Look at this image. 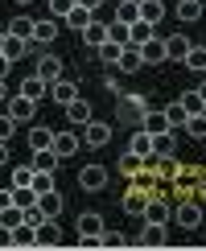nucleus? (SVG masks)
Instances as JSON below:
<instances>
[{
	"label": "nucleus",
	"mask_w": 206,
	"mask_h": 251,
	"mask_svg": "<svg viewBox=\"0 0 206 251\" xmlns=\"http://www.w3.org/2000/svg\"><path fill=\"white\" fill-rule=\"evenodd\" d=\"M37 206H41V210H46L50 218H58L66 202H62V194H58V190H50V194H41V198H37Z\"/></svg>",
	"instance_id": "nucleus-34"
},
{
	"label": "nucleus",
	"mask_w": 206,
	"mask_h": 251,
	"mask_svg": "<svg viewBox=\"0 0 206 251\" xmlns=\"http://www.w3.org/2000/svg\"><path fill=\"white\" fill-rule=\"evenodd\" d=\"M185 136H194V140H206V111H198V116H185Z\"/></svg>",
	"instance_id": "nucleus-35"
},
{
	"label": "nucleus",
	"mask_w": 206,
	"mask_h": 251,
	"mask_svg": "<svg viewBox=\"0 0 206 251\" xmlns=\"http://www.w3.org/2000/svg\"><path fill=\"white\" fill-rule=\"evenodd\" d=\"M173 223H178L181 231H198L202 226V202H190V198H185L178 210H173Z\"/></svg>",
	"instance_id": "nucleus-1"
},
{
	"label": "nucleus",
	"mask_w": 206,
	"mask_h": 251,
	"mask_svg": "<svg viewBox=\"0 0 206 251\" xmlns=\"http://www.w3.org/2000/svg\"><path fill=\"white\" fill-rule=\"evenodd\" d=\"M173 13H178V21L190 25V21L202 17V0H178V4H173Z\"/></svg>",
	"instance_id": "nucleus-26"
},
{
	"label": "nucleus",
	"mask_w": 206,
	"mask_h": 251,
	"mask_svg": "<svg viewBox=\"0 0 206 251\" xmlns=\"http://www.w3.org/2000/svg\"><path fill=\"white\" fill-rule=\"evenodd\" d=\"M33 25H37L33 17H25V13H21V17H13V21H8V29H4V33H8V37H25V41H33Z\"/></svg>",
	"instance_id": "nucleus-19"
},
{
	"label": "nucleus",
	"mask_w": 206,
	"mask_h": 251,
	"mask_svg": "<svg viewBox=\"0 0 206 251\" xmlns=\"http://www.w3.org/2000/svg\"><path fill=\"white\" fill-rule=\"evenodd\" d=\"M103 247H132V235H124V231H103Z\"/></svg>",
	"instance_id": "nucleus-43"
},
{
	"label": "nucleus",
	"mask_w": 206,
	"mask_h": 251,
	"mask_svg": "<svg viewBox=\"0 0 206 251\" xmlns=\"http://www.w3.org/2000/svg\"><path fill=\"white\" fill-rule=\"evenodd\" d=\"M50 190H54V173H46V169H37V173H33V194L41 198V194H50Z\"/></svg>",
	"instance_id": "nucleus-42"
},
{
	"label": "nucleus",
	"mask_w": 206,
	"mask_h": 251,
	"mask_svg": "<svg viewBox=\"0 0 206 251\" xmlns=\"http://www.w3.org/2000/svg\"><path fill=\"white\" fill-rule=\"evenodd\" d=\"M8 156H13V152H8V140H0V169L8 165Z\"/></svg>",
	"instance_id": "nucleus-51"
},
{
	"label": "nucleus",
	"mask_w": 206,
	"mask_h": 251,
	"mask_svg": "<svg viewBox=\"0 0 206 251\" xmlns=\"http://www.w3.org/2000/svg\"><path fill=\"white\" fill-rule=\"evenodd\" d=\"M103 41H107V21H91V25L82 29V46H91V50H99Z\"/></svg>",
	"instance_id": "nucleus-17"
},
{
	"label": "nucleus",
	"mask_w": 206,
	"mask_h": 251,
	"mask_svg": "<svg viewBox=\"0 0 206 251\" xmlns=\"http://www.w3.org/2000/svg\"><path fill=\"white\" fill-rule=\"evenodd\" d=\"M4 111H8L17 124H33V120H37V103L29 99V95H13V99L4 103Z\"/></svg>",
	"instance_id": "nucleus-2"
},
{
	"label": "nucleus",
	"mask_w": 206,
	"mask_h": 251,
	"mask_svg": "<svg viewBox=\"0 0 206 251\" xmlns=\"http://www.w3.org/2000/svg\"><path fill=\"white\" fill-rule=\"evenodd\" d=\"M0 223H4L8 231H13V226H21V223H25V210H21L17 202H13V206H4V210H0Z\"/></svg>",
	"instance_id": "nucleus-39"
},
{
	"label": "nucleus",
	"mask_w": 206,
	"mask_h": 251,
	"mask_svg": "<svg viewBox=\"0 0 206 251\" xmlns=\"http://www.w3.org/2000/svg\"><path fill=\"white\" fill-rule=\"evenodd\" d=\"M202 17H206V0H202Z\"/></svg>",
	"instance_id": "nucleus-58"
},
{
	"label": "nucleus",
	"mask_w": 206,
	"mask_h": 251,
	"mask_svg": "<svg viewBox=\"0 0 206 251\" xmlns=\"http://www.w3.org/2000/svg\"><path fill=\"white\" fill-rule=\"evenodd\" d=\"M78 185H82L87 194L107 190V169H103V165H87V169H78Z\"/></svg>",
	"instance_id": "nucleus-4"
},
{
	"label": "nucleus",
	"mask_w": 206,
	"mask_h": 251,
	"mask_svg": "<svg viewBox=\"0 0 206 251\" xmlns=\"http://www.w3.org/2000/svg\"><path fill=\"white\" fill-rule=\"evenodd\" d=\"M161 17H165V0H140V21L157 25Z\"/></svg>",
	"instance_id": "nucleus-32"
},
{
	"label": "nucleus",
	"mask_w": 206,
	"mask_h": 251,
	"mask_svg": "<svg viewBox=\"0 0 206 251\" xmlns=\"http://www.w3.org/2000/svg\"><path fill=\"white\" fill-rule=\"evenodd\" d=\"M116 21L136 25V21H140V0H120V4H116Z\"/></svg>",
	"instance_id": "nucleus-27"
},
{
	"label": "nucleus",
	"mask_w": 206,
	"mask_h": 251,
	"mask_svg": "<svg viewBox=\"0 0 206 251\" xmlns=\"http://www.w3.org/2000/svg\"><path fill=\"white\" fill-rule=\"evenodd\" d=\"M95 54H99V62H103L107 70H116V66H120V54H124V46H120V41H111V37H107V41H103V46L95 50Z\"/></svg>",
	"instance_id": "nucleus-21"
},
{
	"label": "nucleus",
	"mask_w": 206,
	"mask_h": 251,
	"mask_svg": "<svg viewBox=\"0 0 206 251\" xmlns=\"http://www.w3.org/2000/svg\"><path fill=\"white\" fill-rule=\"evenodd\" d=\"M144 111H149V99L144 95H120V120L124 124H136Z\"/></svg>",
	"instance_id": "nucleus-5"
},
{
	"label": "nucleus",
	"mask_w": 206,
	"mask_h": 251,
	"mask_svg": "<svg viewBox=\"0 0 206 251\" xmlns=\"http://www.w3.org/2000/svg\"><path fill=\"white\" fill-rule=\"evenodd\" d=\"M140 50V58H144V66H161V62H169V54H165V37H149Z\"/></svg>",
	"instance_id": "nucleus-9"
},
{
	"label": "nucleus",
	"mask_w": 206,
	"mask_h": 251,
	"mask_svg": "<svg viewBox=\"0 0 206 251\" xmlns=\"http://www.w3.org/2000/svg\"><path fill=\"white\" fill-rule=\"evenodd\" d=\"M165 116H169V128H181V124H185V107H181V103H169Z\"/></svg>",
	"instance_id": "nucleus-45"
},
{
	"label": "nucleus",
	"mask_w": 206,
	"mask_h": 251,
	"mask_svg": "<svg viewBox=\"0 0 206 251\" xmlns=\"http://www.w3.org/2000/svg\"><path fill=\"white\" fill-rule=\"evenodd\" d=\"M33 75H37L41 82H58L62 75H66V70H62V58H58V54H41V58H37V70H33Z\"/></svg>",
	"instance_id": "nucleus-7"
},
{
	"label": "nucleus",
	"mask_w": 206,
	"mask_h": 251,
	"mask_svg": "<svg viewBox=\"0 0 206 251\" xmlns=\"http://www.w3.org/2000/svg\"><path fill=\"white\" fill-rule=\"evenodd\" d=\"M4 37H8V33H4V29H0V54H4Z\"/></svg>",
	"instance_id": "nucleus-56"
},
{
	"label": "nucleus",
	"mask_w": 206,
	"mask_h": 251,
	"mask_svg": "<svg viewBox=\"0 0 206 251\" xmlns=\"http://www.w3.org/2000/svg\"><path fill=\"white\" fill-rule=\"evenodd\" d=\"M140 128L149 132V136H157V132H169V116H165V107H149L140 116Z\"/></svg>",
	"instance_id": "nucleus-11"
},
{
	"label": "nucleus",
	"mask_w": 206,
	"mask_h": 251,
	"mask_svg": "<svg viewBox=\"0 0 206 251\" xmlns=\"http://www.w3.org/2000/svg\"><path fill=\"white\" fill-rule=\"evenodd\" d=\"M21 95H29V99H33V103H41V99L50 95V82H41L37 75H29L25 82H21Z\"/></svg>",
	"instance_id": "nucleus-25"
},
{
	"label": "nucleus",
	"mask_w": 206,
	"mask_h": 251,
	"mask_svg": "<svg viewBox=\"0 0 206 251\" xmlns=\"http://www.w3.org/2000/svg\"><path fill=\"white\" fill-rule=\"evenodd\" d=\"M13 132H17V120H13V116L4 111V116H0V140H8Z\"/></svg>",
	"instance_id": "nucleus-47"
},
{
	"label": "nucleus",
	"mask_w": 206,
	"mask_h": 251,
	"mask_svg": "<svg viewBox=\"0 0 206 251\" xmlns=\"http://www.w3.org/2000/svg\"><path fill=\"white\" fill-rule=\"evenodd\" d=\"M78 149H82V136H78V132H70V128H66V132H54V152H58V161L75 156Z\"/></svg>",
	"instance_id": "nucleus-8"
},
{
	"label": "nucleus",
	"mask_w": 206,
	"mask_h": 251,
	"mask_svg": "<svg viewBox=\"0 0 206 251\" xmlns=\"http://www.w3.org/2000/svg\"><path fill=\"white\" fill-rule=\"evenodd\" d=\"M54 165H58V152H54V149H41V152H33V169L54 173Z\"/></svg>",
	"instance_id": "nucleus-40"
},
{
	"label": "nucleus",
	"mask_w": 206,
	"mask_h": 251,
	"mask_svg": "<svg viewBox=\"0 0 206 251\" xmlns=\"http://www.w3.org/2000/svg\"><path fill=\"white\" fill-rule=\"evenodd\" d=\"M66 25L75 29V33H82V29L91 25V8H82L78 0H75V8H70V17H66Z\"/></svg>",
	"instance_id": "nucleus-33"
},
{
	"label": "nucleus",
	"mask_w": 206,
	"mask_h": 251,
	"mask_svg": "<svg viewBox=\"0 0 206 251\" xmlns=\"http://www.w3.org/2000/svg\"><path fill=\"white\" fill-rule=\"evenodd\" d=\"M173 152H178V136H173V128L153 136V156H157V161H165V156H173Z\"/></svg>",
	"instance_id": "nucleus-12"
},
{
	"label": "nucleus",
	"mask_w": 206,
	"mask_h": 251,
	"mask_svg": "<svg viewBox=\"0 0 206 251\" xmlns=\"http://www.w3.org/2000/svg\"><path fill=\"white\" fill-rule=\"evenodd\" d=\"M54 37H58V21H54V17H41L37 25H33V50H37V46H50Z\"/></svg>",
	"instance_id": "nucleus-14"
},
{
	"label": "nucleus",
	"mask_w": 206,
	"mask_h": 251,
	"mask_svg": "<svg viewBox=\"0 0 206 251\" xmlns=\"http://www.w3.org/2000/svg\"><path fill=\"white\" fill-rule=\"evenodd\" d=\"M0 103H8V87H4V78H0Z\"/></svg>",
	"instance_id": "nucleus-54"
},
{
	"label": "nucleus",
	"mask_w": 206,
	"mask_h": 251,
	"mask_svg": "<svg viewBox=\"0 0 206 251\" xmlns=\"http://www.w3.org/2000/svg\"><path fill=\"white\" fill-rule=\"evenodd\" d=\"M46 4H50V17L54 21H66L70 8H75V0H46Z\"/></svg>",
	"instance_id": "nucleus-44"
},
{
	"label": "nucleus",
	"mask_w": 206,
	"mask_h": 251,
	"mask_svg": "<svg viewBox=\"0 0 206 251\" xmlns=\"http://www.w3.org/2000/svg\"><path fill=\"white\" fill-rule=\"evenodd\" d=\"M29 149H33V152L54 149V128H46V124H33V132H29Z\"/></svg>",
	"instance_id": "nucleus-18"
},
{
	"label": "nucleus",
	"mask_w": 206,
	"mask_h": 251,
	"mask_svg": "<svg viewBox=\"0 0 206 251\" xmlns=\"http://www.w3.org/2000/svg\"><path fill=\"white\" fill-rule=\"evenodd\" d=\"M78 4H82V8H99L103 0H78Z\"/></svg>",
	"instance_id": "nucleus-53"
},
{
	"label": "nucleus",
	"mask_w": 206,
	"mask_h": 251,
	"mask_svg": "<svg viewBox=\"0 0 206 251\" xmlns=\"http://www.w3.org/2000/svg\"><path fill=\"white\" fill-rule=\"evenodd\" d=\"M132 25H124V21H107V37L111 41H120V46H132V33H128Z\"/></svg>",
	"instance_id": "nucleus-38"
},
{
	"label": "nucleus",
	"mask_w": 206,
	"mask_h": 251,
	"mask_svg": "<svg viewBox=\"0 0 206 251\" xmlns=\"http://www.w3.org/2000/svg\"><path fill=\"white\" fill-rule=\"evenodd\" d=\"M140 66H144L140 50H136V46H124V54H120V66H116V70H120V75H136Z\"/></svg>",
	"instance_id": "nucleus-22"
},
{
	"label": "nucleus",
	"mask_w": 206,
	"mask_h": 251,
	"mask_svg": "<svg viewBox=\"0 0 206 251\" xmlns=\"http://www.w3.org/2000/svg\"><path fill=\"white\" fill-rule=\"evenodd\" d=\"M8 66H13V62H8L4 54H0V78H8Z\"/></svg>",
	"instance_id": "nucleus-52"
},
{
	"label": "nucleus",
	"mask_w": 206,
	"mask_h": 251,
	"mask_svg": "<svg viewBox=\"0 0 206 251\" xmlns=\"http://www.w3.org/2000/svg\"><path fill=\"white\" fill-rule=\"evenodd\" d=\"M33 165H13V173H8V185L13 190H21V185H33Z\"/></svg>",
	"instance_id": "nucleus-30"
},
{
	"label": "nucleus",
	"mask_w": 206,
	"mask_h": 251,
	"mask_svg": "<svg viewBox=\"0 0 206 251\" xmlns=\"http://www.w3.org/2000/svg\"><path fill=\"white\" fill-rule=\"evenodd\" d=\"M181 62H185V70H198L202 75L206 70V46H190V54H185Z\"/></svg>",
	"instance_id": "nucleus-36"
},
{
	"label": "nucleus",
	"mask_w": 206,
	"mask_h": 251,
	"mask_svg": "<svg viewBox=\"0 0 206 251\" xmlns=\"http://www.w3.org/2000/svg\"><path fill=\"white\" fill-rule=\"evenodd\" d=\"M190 46H194V41L185 33H169V37H165V54H169V62H181L185 54H190Z\"/></svg>",
	"instance_id": "nucleus-13"
},
{
	"label": "nucleus",
	"mask_w": 206,
	"mask_h": 251,
	"mask_svg": "<svg viewBox=\"0 0 206 251\" xmlns=\"http://www.w3.org/2000/svg\"><path fill=\"white\" fill-rule=\"evenodd\" d=\"M4 206H13V185H0V210Z\"/></svg>",
	"instance_id": "nucleus-49"
},
{
	"label": "nucleus",
	"mask_w": 206,
	"mask_h": 251,
	"mask_svg": "<svg viewBox=\"0 0 206 251\" xmlns=\"http://www.w3.org/2000/svg\"><path fill=\"white\" fill-rule=\"evenodd\" d=\"M37 247H62V226L54 218H46V223L37 226Z\"/></svg>",
	"instance_id": "nucleus-16"
},
{
	"label": "nucleus",
	"mask_w": 206,
	"mask_h": 251,
	"mask_svg": "<svg viewBox=\"0 0 206 251\" xmlns=\"http://www.w3.org/2000/svg\"><path fill=\"white\" fill-rule=\"evenodd\" d=\"M75 226H78V235H103V214H95V210H82Z\"/></svg>",
	"instance_id": "nucleus-24"
},
{
	"label": "nucleus",
	"mask_w": 206,
	"mask_h": 251,
	"mask_svg": "<svg viewBox=\"0 0 206 251\" xmlns=\"http://www.w3.org/2000/svg\"><path fill=\"white\" fill-rule=\"evenodd\" d=\"M169 243V235H165V223H144L140 235L132 239V247H165Z\"/></svg>",
	"instance_id": "nucleus-3"
},
{
	"label": "nucleus",
	"mask_w": 206,
	"mask_h": 251,
	"mask_svg": "<svg viewBox=\"0 0 206 251\" xmlns=\"http://www.w3.org/2000/svg\"><path fill=\"white\" fill-rule=\"evenodd\" d=\"M181 107H185V116H198V111H206V103H202V95L198 91H181Z\"/></svg>",
	"instance_id": "nucleus-37"
},
{
	"label": "nucleus",
	"mask_w": 206,
	"mask_h": 251,
	"mask_svg": "<svg viewBox=\"0 0 206 251\" xmlns=\"http://www.w3.org/2000/svg\"><path fill=\"white\" fill-rule=\"evenodd\" d=\"M0 247H13V231H8L4 223H0Z\"/></svg>",
	"instance_id": "nucleus-50"
},
{
	"label": "nucleus",
	"mask_w": 206,
	"mask_h": 251,
	"mask_svg": "<svg viewBox=\"0 0 206 251\" xmlns=\"http://www.w3.org/2000/svg\"><path fill=\"white\" fill-rule=\"evenodd\" d=\"M66 120L75 124V128H82V124H91V120H95V111H91V103L70 99V103H66Z\"/></svg>",
	"instance_id": "nucleus-15"
},
{
	"label": "nucleus",
	"mask_w": 206,
	"mask_h": 251,
	"mask_svg": "<svg viewBox=\"0 0 206 251\" xmlns=\"http://www.w3.org/2000/svg\"><path fill=\"white\" fill-rule=\"evenodd\" d=\"M198 95H202V103H206V78H202V87H198Z\"/></svg>",
	"instance_id": "nucleus-55"
},
{
	"label": "nucleus",
	"mask_w": 206,
	"mask_h": 251,
	"mask_svg": "<svg viewBox=\"0 0 206 251\" xmlns=\"http://www.w3.org/2000/svg\"><path fill=\"white\" fill-rule=\"evenodd\" d=\"M144 202H149V194H144V190H136V185H132V190L124 194V210H128V214H144Z\"/></svg>",
	"instance_id": "nucleus-31"
},
{
	"label": "nucleus",
	"mask_w": 206,
	"mask_h": 251,
	"mask_svg": "<svg viewBox=\"0 0 206 251\" xmlns=\"http://www.w3.org/2000/svg\"><path fill=\"white\" fill-rule=\"evenodd\" d=\"M17 4H33V0H17Z\"/></svg>",
	"instance_id": "nucleus-57"
},
{
	"label": "nucleus",
	"mask_w": 206,
	"mask_h": 251,
	"mask_svg": "<svg viewBox=\"0 0 206 251\" xmlns=\"http://www.w3.org/2000/svg\"><path fill=\"white\" fill-rule=\"evenodd\" d=\"M75 243H78L82 251H103V239H99V235H78Z\"/></svg>",
	"instance_id": "nucleus-46"
},
{
	"label": "nucleus",
	"mask_w": 206,
	"mask_h": 251,
	"mask_svg": "<svg viewBox=\"0 0 206 251\" xmlns=\"http://www.w3.org/2000/svg\"><path fill=\"white\" fill-rule=\"evenodd\" d=\"M103 87H107V91H111V95H120V70H111V75H107V78H103Z\"/></svg>",
	"instance_id": "nucleus-48"
},
{
	"label": "nucleus",
	"mask_w": 206,
	"mask_h": 251,
	"mask_svg": "<svg viewBox=\"0 0 206 251\" xmlns=\"http://www.w3.org/2000/svg\"><path fill=\"white\" fill-rule=\"evenodd\" d=\"M25 54H33V41H25V37H4V58H8V62H21Z\"/></svg>",
	"instance_id": "nucleus-20"
},
{
	"label": "nucleus",
	"mask_w": 206,
	"mask_h": 251,
	"mask_svg": "<svg viewBox=\"0 0 206 251\" xmlns=\"http://www.w3.org/2000/svg\"><path fill=\"white\" fill-rule=\"evenodd\" d=\"M107 140H111V128H107V124H99V120L82 124V149H103Z\"/></svg>",
	"instance_id": "nucleus-6"
},
{
	"label": "nucleus",
	"mask_w": 206,
	"mask_h": 251,
	"mask_svg": "<svg viewBox=\"0 0 206 251\" xmlns=\"http://www.w3.org/2000/svg\"><path fill=\"white\" fill-rule=\"evenodd\" d=\"M116 169H120L124 177H140V173H144V156H136L132 149H124V156H120V165H116Z\"/></svg>",
	"instance_id": "nucleus-23"
},
{
	"label": "nucleus",
	"mask_w": 206,
	"mask_h": 251,
	"mask_svg": "<svg viewBox=\"0 0 206 251\" xmlns=\"http://www.w3.org/2000/svg\"><path fill=\"white\" fill-rule=\"evenodd\" d=\"M13 247H37V226H29V223L13 226Z\"/></svg>",
	"instance_id": "nucleus-29"
},
{
	"label": "nucleus",
	"mask_w": 206,
	"mask_h": 251,
	"mask_svg": "<svg viewBox=\"0 0 206 251\" xmlns=\"http://www.w3.org/2000/svg\"><path fill=\"white\" fill-rule=\"evenodd\" d=\"M128 33H132V46H144L149 37H157V33H153V25H149V21H136V25H132Z\"/></svg>",
	"instance_id": "nucleus-41"
},
{
	"label": "nucleus",
	"mask_w": 206,
	"mask_h": 251,
	"mask_svg": "<svg viewBox=\"0 0 206 251\" xmlns=\"http://www.w3.org/2000/svg\"><path fill=\"white\" fill-rule=\"evenodd\" d=\"M50 99H54V103H62V107H66V103H70V99H78V82H75V78H66V75H62L58 82H50Z\"/></svg>",
	"instance_id": "nucleus-10"
},
{
	"label": "nucleus",
	"mask_w": 206,
	"mask_h": 251,
	"mask_svg": "<svg viewBox=\"0 0 206 251\" xmlns=\"http://www.w3.org/2000/svg\"><path fill=\"white\" fill-rule=\"evenodd\" d=\"M128 149L136 152V156H144V161H149V156H153V136L144 132V128H136V136L128 140Z\"/></svg>",
	"instance_id": "nucleus-28"
}]
</instances>
